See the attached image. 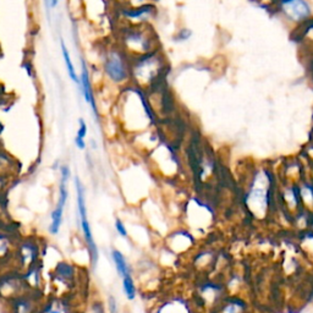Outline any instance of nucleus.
Here are the masks:
<instances>
[{"mask_svg": "<svg viewBox=\"0 0 313 313\" xmlns=\"http://www.w3.org/2000/svg\"><path fill=\"white\" fill-rule=\"evenodd\" d=\"M124 24H148L154 18L156 9L152 2L140 5L134 8L119 6L118 10Z\"/></svg>", "mask_w": 313, "mask_h": 313, "instance_id": "5", "label": "nucleus"}, {"mask_svg": "<svg viewBox=\"0 0 313 313\" xmlns=\"http://www.w3.org/2000/svg\"><path fill=\"white\" fill-rule=\"evenodd\" d=\"M46 2L48 4V8H50V9H56L59 5V0H46Z\"/></svg>", "mask_w": 313, "mask_h": 313, "instance_id": "19", "label": "nucleus"}, {"mask_svg": "<svg viewBox=\"0 0 313 313\" xmlns=\"http://www.w3.org/2000/svg\"><path fill=\"white\" fill-rule=\"evenodd\" d=\"M122 280V286L124 291H125V295L128 300H134L136 298V286H134V282L131 276V274L124 276Z\"/></svg>", "mask_w": 313, "mask_h": 313, "instance_id": "12", "label": "nucleus"}, {"mask_svg": "<svg viewBox=\"0 0 313 313\" xmlns=\"http://www.w3.org/2000/svg\"><path fill=\"white\" fill-rule=\"evenodd\" d=\"M241 312V304L238 302H232L225 307L224 313H240Z\"/></svg>", "mask_w": 313, "mask_h": 313, "instance_id": "16", "label": "nucleus"}, {"mask_svg": "<svg viewBox=\"0 0 313 313\" xmlns=\"http://www.w3.org/2000/svg\"><path fill=\"white\" fill-rule=\"evenodd\" d=\"M284 12L294 20L298 21L310 15V6L304 0H284Z\"/></svg>", "mask_w": 313, "mask_h": 313, "instance_id": "8", "label": "nucleus"}, {"mask_svg": "<svg viewBox=\"0 0 313 313\" xmlns=\"http://www.w3.org/2000/svg\"><path fill=\"white\" fill-rule=\"evenodd\" d=\"M131 59L116 42L103 46L100 53V68L104 81L118 88L131 84Z\"/></svg>", "mask_w": 313, "mask_h": 313, "instance_id": "1", "label": "nucleus"}, {"mask_svg": "<svg viewBox=\"0 0 313 313\" xmlns=\"http://www.w3.org/2000/svg\"><path fill=\"white\" fill-rule=\"evenodd\" d=\"M80 90L84 97V102L90 106L93 114L98 118V106L97 100H96L94 88H93V81L90 78V74L88 71V66H87L86 62L81 60V72H80V84H78Z\"/></svg>", "mask_w": 313, "mask_h": 313, "instance_id": "7", "label": "nucleus"}, {"mask_svg": "<svg viewBox=\"0 0 313 313\" xmlns=\"http://www.w3.org/2000/svg\"><path fill=\"white\" fill-rule=\"evenodd\" d=\"M115 228H116L118 232H119L122 238H126V236H128V230H126V226L125 224L122 223V220L116 219V220H115Z\"/></svg>", "mask_w": 313, "mask_h": 313, "instance_id": "17", "label": "nucleus"}, {"mask_svg": "<svg viewBox=\"0 0 313 313\" xmlns=\"http://www.w3.org/2000/svg\"><path fill=\"white\" fill-rule=\"evenodd\" d=\"M191 36V32L188 31V30H181V31L179 32V34H178V40H186L188 37Z\"/></svg>", "mask_w": 313, "mask_h": 313, "instance_id": "18", "label": "nucleus"}, {"mask_svg": "<svg viewBox=\"0 0 313 313\" xmlns=\"http://www.w3.org/2000/svg\"><path fill=\"white\" fill-rule=\"evenodd\" d=\"M158 38L152 24H124L116 36L118 43L131 58L144 56L158 49Z\"/></svg>", "mask_w": 313, "mask_h": 313, "instance_id": "3", "label": "nucleus"}, {"mask_svg": "<svg viewBox=\"0 0 313 313\" xmlns=\"http://www.w3.org/2000/svg\"><path fill=\"white\" fill-rule=\"evenodd\" d=\"M32 304L28 300L18 301L15 306V313H31Z\"/></svg>", "mask_w": 313, "mask_h": 313, "instance_id": "14", "label": "nucleus"}, {"mask_svg": "<svg viewBox=\"0 0 313 313\" xmlns=\"http://www.w3.org/2000/svg\"><path fill=\"white\" fill-rule=\"evenodd\" d=\"M87 136V124L84 119L78 120V134H76V138L80 140H84Z\"/></svg>", "mask_w": 313, "mask_h": 313, "instance_id": "15", "label": "nucleus"}, {"mask_svg": "<svg viewBox=\"0 0 313 313\" xmlns=\"http://www.w3.org/2000/svg\"><path fill=\"white\" fill-rule=\"evenodd\" d=\"M76 190H78V207L80 224H81L82 234H84V240H86L87 246H88V248H90V260H92L93 264H96L98 260V250H97V245H96L94 240H93L92 232H90L88 218H87L86 202H84V185L81 184V181H80V179H76Z\"/></svg>", "mask_w": 313, "mask_h": 313, "instance_id": "4", "label": "nucleus"}, {"mask_svg": "<svg viewBox=\"0 0 313 313\" xmlns=\"http://www.w3.org/2000/svg\"><path fill=\"white\" fill-rule=\"evenodd\" d=\"M40 313H70L68 308L64 304H59V302H53V304H48L46 308Z\"/></svg>", "mask_w": 313, "mask_h": 313, "instance_id": "13", "label": "nucleus"}, {"mask_svg": "<svg viewBox=\"0 0 313 313\" xmlns=\"http://www.w3.org/2000/svg\"><path fill=\"white\" fill-rule=\"evenodd\" d=\"M112 260H114L115 267H116L118 273H119V276H122V279L124 278V276L131 274V269L130 267H128V262H126V260H125V256H124L122 252L118 251V250H114V251L112 252Z\"/></svg>", "mask_w": 313, "mask_h": 313, "instance_id": "11", "label": "nucleus"}, {"mask_svg": "<svg viewBox=\"0 0 313 313\" xmlns=\"http://www.w3.org/2000/svg\"><path fill=\"white\" fill-rule=\"evenodd\" d=\"M164 68V58L159 48L134 56L131 59V84L148 92L162 84Z\"/></svg>", "mask_w": 313, "mask_h": 313, "instance_id": "2", "label": "nucleus"}, {"mask_svg": "<svg viewBox=\"0 0 313 313\" xmlns=\"http://www.w3.org/2000/svg\"><path fill=\"white\" fill-rule=\"evenodd\" d=\"M68 178H70V169L66 166H62V180H60L59 186V200H58L56 207L54 208L53 213H52V223L49 226L52 234H58L60 230L62 223V213H64L65 204H66V200L68 196Z\"/></svg>", "mask_w": 313, "mask_h": 313, "instance_id": "6", "label": "nucleus"}, {"mask_svg": "<svg viewBox=\"0 0 313 313\" xmlns=\"http://www.w3.org/2000/svg\"><path fill=\"white\" fill-rule=\"evenodd\" d=\"M60 48H62V62H64L65 68H66L68 78H70V80L74 82V84H78H78H80V75L78 74V71H76V68H75V65H74L72 59H71L70 52H68V46H66V44H65V42L62 40H60Z\"/></svg>", "mask_w": 313, "mask_h": 313, "instance_id": "9", "label": "nucleus"}, {"mask_svg": "<svg viewBox=\"0 0 313 313\" xmlns=\"http://www.w3.org/2000/svg\"><path fill=\"white\" fill-rule=\"evenodd\" d=\"M36 258H37V248H36L34 244H24V246L20 250V260L22 266L30 267V266L34 264V262H36Z\"/></svg>", "mask_w": 313, "mask_h": 313, "instance_id": "10", "label": "nucleus"}, {"mask_svg": "<svg viewBox=\"0 0 313 313\" xmlns=\"http://www.w3.org/2000/svg\"><path fill=\"white\" fill-rule=\"evenodd\" d=\"M2 181H4V179H2V176H0V186H2Z\"/></svg>", "mask_w": 313, "mask_h": 313, "instance_id": "20", "label": "nucleus"}]
</instances>
